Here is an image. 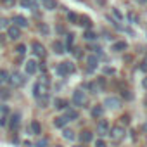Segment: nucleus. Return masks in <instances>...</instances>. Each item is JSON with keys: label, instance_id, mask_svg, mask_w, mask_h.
Wrapping results in <instances>:
<instances>
[{"label": "nucleus", "instance_id": "f257e3e1", "mask_svg": "<svg viewBox=\"0 0 147 147\" xmlns=\"http://www.w3.org/2000/svg\"><path fill=\"white\" fill-rule=\"evenodd\" d=\"M47 94H49V80H47V76H42L33 85V95L36 99H40V97H45Z\"/></svg>", "mask_w": 147, "mask_h": 147}, {"label": "nucleus", "instance_id": "f03ea898", "mask_svg": "<svg viewBox=\"0 0 147 147\" xmlns=\"http://www.w3.org/2000/svg\"><path fill=\"white\" fill-rule=\"evenodd\" d=\"M9 82H11V85H12V87H21V85H24L26 78L21 75L19 71H12L11 75H9Z\"/></svg>", "mask_w": 147, "mask_h": 147}, {"label": "nucleus", "instance_id": "7ed1b4c3", "mask_svg": "<svg viewBox=\"0 0 147 147\" xmlns=\"http://www.w3.org/2000/svg\"><path fill=\"white\" fill-rule=\"evenodd\" d=\"M73 71H75V66H73L71 62H61L57 66V75H61V76H66V75H69V73H73Z\"/></svg>", "mask_w": 147, "mask_h": 147}, {"label": "nucleus", "instance_id": "20e7f679", "mask_svg": "<svg viewBox=\"0 0 147 147\" xmlns=\"http://www.w3.org/2000/svg\"><path fill=\"white\" fill-rule=\"evenodd\" d=\"M19 125H21V114L19 113H12L11 118H9V128L12 131H16L19 128Z\"/></svg>", "mask_w": 147, "mask_h": 147}, {"label": "nucleus", "instance_id": "39448f33", "mask_svg": "<svg viewBox=\"0 0 147 147\" xmlns=\"http://www.w3.org/2000/svg\"><path fill=\"white\" fill-rule=\"evenodd\" d=\"M97 133L99 135H109V123L106 121V119H100L99 123H97Z\"/></svg>", "mask_w": 147, "mask_h": 147}, {"label": "nucleus", "instance_id": "423d86ee", "mask_svg": "<svg viewBox=\"0 0 147 147\" xmlns=\"http://www.w3.org/2000/svg\"><path fill=\"white\" fill-rule=\"evenodd\" d=\"M73 104L75 106H83L85 104V94L82 90H76L75 94H73Z\"/></svg>", "mask_w": 147, "mask_h": 147}, {"label": "nucleus", "instance_id": "0eeeda50", "mask_svg": "<svg viewBox=\"0 0 147 147\" xmlns=\"http://www.w3.org/2000/svg\"><path fill=\"white\" fill-rule=\"evenodd\" d=\"M33 54L36 55V57H40V59H43L45 57V47L42 45V43H38V42H33Z\"/></svg>", "mask_w": 147, "mask_h": 147}, {"label": "nucleus", "instance_id": "6e6552de", "mask_svg": "<svg viewBox=\"0 0 147 147\" xmlns=\"http://www.w3.org/2000/svg\"><path fill=\"white\" fill-rule=\"evenodd\" d=\"M104 106H107V107H111V109H118V107L121 106V100H119L118 97H107V99L104 100Z\"/></svg>", "mask_w": 147, "mask_h": 147}, {"label": "nucleus", "instance_id": "1a4fd4ad", "mask_svg": "<svg viewBox=\"0 0 147 147\" xmlns=\"http://www.w3.org/2000/svg\"><path fill=\"white\" fill-rule=\"evenodd\" d=\"M109 135L113 137V140H119L125 135V128L123 126H114L113 130H109Z\"/></svg>", "mask_w": 147, "mask_h": 147}, {"label": "nucleus", "instance_id": "9d476101", "mask_svg": "<svg viewBox=\"0 0 147 147\" xmlns=\"http://www.w3.org/2000/svg\"><path fill=\"white\" fill-rule=\"evenodd\" d=\"M7 35L11 40H18L21 36V30L18 26H7Z\"/></svg>", "mask_w": 147, "mask_h": 147}, {"label": "nucleus", "instance_id": "9b49d317", "mask_svg": "<svg viewBox=\"0 0 147 147\" xmlns=\"http://www.w3.org/2000/svg\"><path fill=\"white\" fill-rule=\"evenodd\" d=\"M7 119H9V109L5 106H0V125L4 126L7 123Z\"/></svg>", "mask_w": 147, "mask_h": 147}, {"label": "nucleus", "instance_id": "f8f14e48", "mask_svg": "<svg viewBox=\"0 0 147 147\" xmlns=\"http://www.w3.org/2000/svg\"><path fill=\"white\" fill-rule=\"evenodd\" d=\"M12 23H14V26H21V28H26L28 26V21H26V18H23V16H14L12 18Z\"/></svg>", "mask_w": 147, "mask_h": 147}, {"label": "nucleus", "instance_id": "ddd939ff", "mask_svg": "<svg viewBox=\"0 0 147 147\" xmlns=\"http://www.w3.org/2000/svg\"><path fill=\"white\" fill-rule=\"evenodd\" d=\"M36 71H38V64L35 61H28L26 62V73H28V75H35Z\"/></svg>", "mask_w": 147, "mask_h": 147}, {"label": "nucleus", "instance_id": "4468645a", "mask_svg": "<svg viewBox=\"0 0 147 147\" xmlns=\"http://www.w3.org/2000/svg\"><path fill=\"white\" fill-rule=\"evenodd\" d=\"M87 62H88V69L92 71V69L97 67V64H99V57H97V55H90V57L87 59Z\"/></svg>", "mask_w": 147, "mask_h": 147}, {"label": "nucleus", "instance_id": "2eb2a0df", "mask_svg": "<svg viewBox=\"0 0 147 147\" xmlns=\"http://www.w3.org/2000/svg\"><path fill=\"white\" fill-rule=\"evenodd\" d=\"M64 118H66L67 121H69V119H78V111H76V109H67Z\"/></svg>", "mask_w": 147, "mask_h": 147}, {"label": "nucleus", "instance_id": "dca6fc26", "mask_svg": "<svg viewBox=\"0 0 147 147\" xmlns=\"http://www.w3.org/2000/svg\"><path fill=\"white\" fill-rule=\"evenodd\" d=\"M66 123H67V119H66L64 116H59V118H55V119H54L55 128H64V126H66Z\"/></svg>", "mask_w": 147, "mask_h": 147}, {"label": "nucleus", "instance_id": "f3484780", "mask_svg": "<svg viewBox=\"0 0 147 147\" xmlns=\"http://www.w3.org/2000/svg\"><path fill=\"white\" fill-rule=\"evenodd\" d=\"M94 138V135L90 133V131H82V135H80V140L83 142V144H87V142H90Z\"/></svg>", "mask_w": 147, "mask_h": 147}, {"label": "nucleus", "instance_id": "a211bd4d", "mask_svg": "<svg viewBox=\"0 0 147 147\" xmlns=\"http://www.w3.org/2000/svg\"><path fill=\"white\" fill-rule=\"evenodd\" d=\"M54 104H55V109H66L67 107V102L64 99H55Z\"/></svg>", "mask_w": 147, "mask_h": 147}, {"label": "nucleus", "instance_id": "6ab92c4d", "mask_svg": "<svg viewBox=\"0 0 147 147\" xmlns=\"http://www.w3.org/2000/svg\"><path fill=\"white\" fill-rule=\"evenodd\" d=\"M125 49H126V42H118V43L113 45V50H114V52H121V50H125Z\"/></svg>", "mask_w": 147, "mask_h": 147}, {"label": "nucleus", "instance_id": "aec40b11", "mask_svg": "<svg viewBox=\"0 0 147 147\" xmlns=\"http://www.w3.org/2000/svg\"><path fill=\"white\" fill-rule=\"evenodd\" d=\"M52 49H54V52H55V54H62V52H64V45H62L61 42H54Z\"/></svg>", "mask_w": 147, "mask_h": 147}, {"label": "nucleus", "instance_id": "412c9836", "mask_svg": "<svg viewBox=\"0 0 147 147\" xmlns=\"http://www.w3.org/2000/svg\"><path fill=\"white\" fill-rule=\"evenodd\" d=\"M102 113H104V109H102L100 106H95V107L92 109V116H94V118H100Z\"/></svg>", "mask_w": 147, "mask_h": 147}, {"label": "nucleus", "instance_id": "4be33fe9", "mask_svg": "<svg viewBox=\"0 0 147 147\" xmlns=\"http://www.w3.org/2000/svg\"><path fill=\"white\" fill-rule=\"evenodd\" d=\"M31 130H33L35 135H40V133H42V126H40V123H38V121H33V123H31Z\"/></svg>", "mask_w": 147, "mask_h": 147}, {"label": "nucleus", "instance_id": "5701e85b", "mask_svg": "<svg viewBox=\"0 0 147 147\" xmlns=\"http://www.w3.org/2000/svg\"><path fill=\"white\" fill-rule=\"evenodd\" d=\"M55 5H57V2H55V0H45V7H47L49 11H52Z\"/></svg>", "mask_w": 147, "mask_h": 147}, {"label": "nucleus", "instance_id": "b1692460", "mask_svg": "<svg viewBox=\"0 0 147 147\" xmlns=\"http://www.w3.org/2000/svg\"><path fill=\"white\" fill-rule=\"evenodd\" d=\"M9 82V75L5 71H0V83H7Z\"/></svg>", "mask_w": 147, "mask_h": 147}, {"label": "nucleus", "instance_id": "393cba45", "mask_svg": "<svg viewBox=\"0 0 147 147\" xmlns=\"http://www.w3.org/2000/svg\"><path fill=\"white\" fill-rule=\"evenodd\" d=\"M64 138H67V140H75V133H73L71 130H64Z\"/></svg>", "mask_w": 147, "mask_h": 147}, {"label": "nucleus", "instance_id": "a878e982", "mask_svg": "<svg viewBox=\"0 0 147 147\" xmlns=\"http://www.w3.org/2000/svg\"><path fill=\"white\" fill-rule=\"evenodd\" d=\"M83 36H85L87 40H95V38H97V35H95V33H92V31H87Z\"/></svg>", "mask_w": 147, "mask_h": 147}, {"label": "nucleus", "instance_id": "bb28decb", "mask_svg": "<svg viewBox=\"0 0 147 147\" xmlns=\"http://www.w3.org/2000/svg\"><path fill=\"white\" fill-rule=\"evenodd\" d=\"M73 40H75V35H71V33H69V35H67V38H66V45H67V47H71V45H73Z\"/></svg>", "mask_w": 147, "mask_h": 147}, {"label": "nucleus", "instance_id": "cd10ccee", "mask_svg": "<svg viewBox=\"0 0 147 147\" xmlns=\"http://www.w3.org/2000/svg\"><path fill=\"white\" fill-rule=\"evenodd\" d=\"M67 19L73 21V23H76V21H78V16H76L75 12H69V14H67Z\"/></svg>", "mask_w": 147, "mask_h": 147}, {"label": "nucleus", "instance_id": "c85d7f7f", "mask_svg": "<svg viewBox=\"0 0 147 147\" xmlns=\"http://www.w3.org/2000/svg\"><path fill=\"white\" fill-rule=\"evenodd\" d=\"M80 24H83V26H87V28H90L92 26V23H90V19L88 18H82V23Z\"/></svg>", "mask_w": 147, "mask_h": 147}, {"label": "nucleus", "instance_id": "c756f323", "mask_svg": "<svg viewBox=\"0 0 147 147\" xmlns=\"http://www.w3.org/2000/svg\"><path fill=\"white\" fill-rule=\"evenodd\" d=\"M16 50H18V54H21V55H24V52H26V47L21 43V45H18L16 47Z\"/></svg>", "mask_w": 147, "mask_h": 147}, {"label": "nucleus", "instance_id": "7c9ffc66", "mask_svg": "<svg viewBox=\"0 0 147 147\" xmlns=\"http://www.w3.org/2000/svg\"><path fill=\"white\" fill-rule=\"evenodd\" d=\"M2 4H4L5 7H12V5H14V0H2Z\"/></svg>", "mask_w": 147, "mask_h": 147}, {"label": "nucleus", "instance_id": "2f4dec72", "mask_svg": "<svg viewBox=\"0 0 147 147\" xmlns=\"http://www.w3.org/2000/svg\"><path fill=\"white\" fill-rule=\"evenodd\" d=\"M130 123V118L128 116H121V125H128Z\"/></svg>", "mask_w": 147, "mask_h": 147}, {"label": "nucleus", "instance_id": "473e14b6", "mask_svg": "<svg viewBox=\"0 0 147 147\" xmlns=\"http://www.w3.org/2000/svg\"><path fill=\"white\" fill-rule=\"evenodd\" d=\"M7 28V19H0V30Z\"/></svg>", "mask_w": 147, "mask_h": 147}, {"label": "nucleus", "instance_id": "72a5a7b5", "mask_svg": "<svg viewBox=\"0 0 147 147\" xmlns=\"http://www.w3.org/2000/svg\"><path fill=\"white\" fill-rule=\"evenodd\" d=\"M95 147H107V145H106L104 140H97V142H95Z\"/></svg>", "mask_w": 147, "mask_h": 147}, {"label": "nucleus", "instance_id": "f704fd0d", "mask_svg": "<svg viewBox=\"0 0 147 147\" xmlns=\"http://www.w3.org/2000/svg\"><path fill=\"white\" fill-rule=\"evenodd\" d=\"M36 147H47V140H40V142L36 144Z\"/></svg>", "mask_w": 147, "mask_h": 147}, {"label": "nucleus", "instance_id": "c9c22d12", "mask_svg": "<svg viewBox=\"0 0 147 147\" xmlns=\"http://www.w3.org/2000/svg\"><path fill=\"white\" fill-rule=\"evenodd\" d=\"M113 12H114V16H116V18H119V19H121V18H123V16H121V12H119V11H118V9H114V11H113Z\"/></svg>", "mask_w": 147, "mask_h": 147}, {"label": "nucleus", "instance_id": "e433bc0d", "mask_svg": "<svg viewBox=\"0 0 147 147\" xmlns=\"http://www.w3.org/2000/svg\"><path fill=\"white\" fill-rule=\"evenodd\" d=\"M106 73H107V75H113V73H114V69H111V67H106Z\"/></svg>", "mask_w": 147, "mask_h": 147}, {"label": "nucleus", "instance_id": "4c0bfd02", "mask_svg": "<svg viewBox=\"0 0 147 147\" xmlns=\"http://www.w3.org/2000/svg\"><path fill=\"white\" fill-rule=\"evenodd\" d=\"M128 18H130V21H133V23H137V18H135V16H133V14H130V16H128Z\"/></svg>", "mask_w": 147, "mask_h": 147}, {"label": "nucleus", "instance_id": "58836bf2", "mask_svg": "<svg viewBox=\"0 0 147 147\" xmlns=\"http://www.w3.org/2000/svg\"><path fill=\"white\" fill-rule=\"evenodd\" d=\"M40 30H42L43 33H49V30H47V26H40Z\"/></svg>", "mask_w": 147, "mask_h": 147}, {"label": "nucleus", "instance_id": "ea45409f", "mask_svg": "<svg viewBox=\"0 0 147 147\" xmlns=\"http://www.w3.org/2000/svg\"><path fill=\"white\" fill-rule=\"evenodd\" d=\"M144 130H145V131H147V123H145V125H144Z\"/></svg>", "mask_w": 147, "mask_h": 147}, {"label": "nucleus", "instance_id": "a19ab883", "mask_svg": "<svg viewBox=\"0 0 147 147\" xmlns=\"http://www.w3.org/2000/svg\"><path fill=\"white\" fill-rule=\"evenodd\" d=\"M144 87H147V80H145V82H144Z\"/></svg>", "mask_w": 147, "mask_h": 147}, {"label": "nucleus", "instance_id": "79ce46f5", "mask_svg": "<svg viewBox=\"0 0 147 147\" xmlns=\"http://www.w3.org/2000/svg\"><path fill=\"white\" fill-rule=\"evenodd\" d=\"M57 147H61V145H57Z\"/></svg>", "mask_w": 147, "mask_h": 147}]
</instances>
